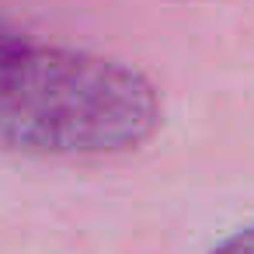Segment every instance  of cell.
I'll use <instances>...</instances> for the list:
<instances>
[{"mask_svg":"<svg viewBox=\"0 0 254 254\" xmlns=\"http://www.w3.org/2000/svg\"><path fill=\"white\" fill-rule=\"evenodd\" d=\"M160 122V91L143 70L0 28V153L119 157Z\"/></svg>","mask_w":254,"mask_h":254,"instance_id":"cell-1","label":"cell"},{"mask_svg":"<svg viewBox=\"0 0 254 254\" xmlns=\"http://www.w3.org/2000/svg\"><path fill=\"white\" fill-rule=\"evenodd\" d=\"M209 254H254V226H240L230 237H223Z\"/></svg>","mask_w":254,"mask_h":254,"instance_id":"cell-2","label":"cell"},{"mask_svg":"<svg viewBox=\"0 0 254 254\" xmlns=\"http://www.w3.org/2000/svg\"><path fill=\"white\" fill-rule=\"evenodd\" d=\"M0 28H4V25H0Z\"/></svg>","mask_w":254,"mask_h":254,"instance_id":"cell-3","label":"cell"}]
</instances>
